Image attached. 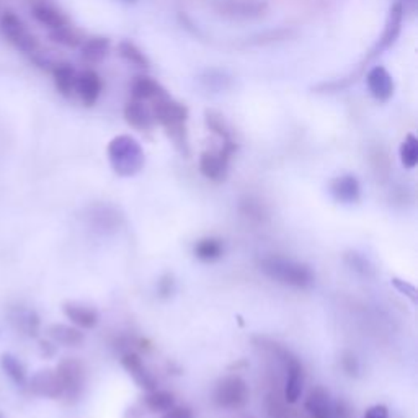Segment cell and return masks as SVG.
Returning <instances> with one entry per match:
<instances>
[{
    "label": "cell",
    "instance_id": "obj_1",
    "mask_svg": "<svg viewBox=\"0 0 418 418\" xmlns=\"http://www.w3.org/2000/svg\"><path fill=\"white\" fill-rule=\"evenodd\" d=\"M260 270L271 280L281 283V285L297 288V290H307L316 281V275L311 266L285 257L275 255L263 258L260 260Z\"/></svg>",
    "mask_w": 418,
    "mask_h": 418
},
{
    "label": "cell",
    "instance_id": "obj_2",
    "mask_svg": "<svg viewBox=\"0 0 418 418\" xmlns=\"http://www.w3.org/2000/svg\"><path fill=\"white\" fill-rule=\"evenodd\" d=\"M108 161L120 177H133L144 167V151L136 139L121 134L108 144Z\"/></svg>",
    "mask_w": 418,
    "mask_h": 418
},
{
    "label": "cell",
    "instance_id": "obj_3",
    "mask_svg": "<svg viewBox=\"0 0 418 418\" xmlns=\"http://www.w3.org/2000/svg\"><path fill=\"white\" fill-rule=\"evenodd\" d=\"M152 116L167 129L175 142L185 144V123L188 118L187 108L165 95L154 100Z\"/></svg>",
    "mask_w": 418,
    "mask_h": 418
},
{
    "label": "cell",
    "instance_id": "obj_4",
    "mask_svg": "<svg viewBox=\"0 0 418 418\" xmlns=\"http://www.w3.org/2000/svg\"><path fill=\"white\" fill-rule=\"evenodd\" d=\"M249 386L240 376L229 374L218 381L214 391V402L226 410H239L249 404Z\"/></svg>",
    "mask_w": 418,
    "mask_h": 418
},
{
    "label": "cell",
    "instance_id": "obj_5",
    "mask_svg": "<svg viewBox=\"0 0 418 418\" xmlns=\"http://www.w3.org/2000/svg\"><path fill=\"white\" fill-rule=\"evenodd\" d=\"M56 374L63 387V399L66 402H77L85 387V368L79 359L66 358L56 368Z\"/></svg>",
    "mask_w": 418,
    "mask_h": 418
},
{
    "label": "cell",
    "instance_id": "obj_6",
    "mask_svg": "<svg viewBox=\"0 0 418 418\" xmlns=\"http://www.w3.org/2000/svg\"><path fill=\"white\" fill-rule=\"evenodd\" d=\"M0 30H2L5 39L10 44H13L18 51H22V53L35 54L38 51L39 43L36 36L30 32L27 25L22 22V18H18L13 12H5L2 15Z\"/></svg>",
    "mask_w": 418,
    "mask_h": 418
},
{
    "label": "cell",
    "instance_id": "obj_7",
    "mask_svg": "<svg viewBox=\"0 0 418 418\" xmlns=\"http://www.w3.org/2000/svg\"><path fill=\"white\" fill-rule=\"evenodd\" d=\"M273 353H276L278 358L283 361L286 369V384H285V399L288 404H296L301 399L304 387V368L297 356L285 348H280L278 345H273Z\"/></svg>",
    "mask_w": 418,
    "mask_h": 418
},
{
    "label": "cell",
    "instance_id": "obj_8",
    "mask_svg": "<svg viewBox=\"0 0 418 418\" xmlns=\"http://www.w3.org/2000/svg\"><path fill=\"white\" fill-rule=\"evenodd\" d=\"M235 151V144L232 141H226L224 147L219 152L206 151L201 154L199 159V170L206 178L211 182H224L227 177V168H229V161L232 154Z\"/></svg>",
    "mask_w": 418,
    "mask_h": 418
},
{
    "label": "cell",
    "instance_id": "obj_9",
    "mask_svg": "<svg viewBox=\"0 0 418 418\" xmlns=\"http://www.w3.org/2000/svg\"><path fill=\"white\" fill-rule=\"evenodd\" d=\"M121 364L123 368L128 371V374L131 376L134 383L137 384V387H141L146 392L157 389V379L151 371L147 369V366L144 364V361L141 359V356L134 352H129L121 358Z\"/></svg>",
    "mask_w": 418,
    "mask_h": 418
},
{
    "label": "cell",
    "instance_id": "obj_10",
    "mask_svg": "<svg viewBox=\"0 0 418 418\" xmlns=\"http://www.w3.org/2000/svg\"><path fill=\"white\" fill-rule=\"evenodd\" d=\"M30 389L35 395L46 397V399H61L63 387L61 381L53 369H41L30 381Z\"/></svg>",
    "mask_w": 418,
    "mask_h": 418
},
{
    "label": "cell",
    "instance_id": "obj_11",
    "mask_svg": "<svg viewBox=\"0 0 418 418\" xmlns=\"http://www.w3.org/2000/svg\"><path fill=\"white\" fill-rule=\"evenodd\" d=\"M103 84L100 75L94 70H84L80 74H77L75 82V94L84 103L85 106H92L98 100V97L102 94Z\"/></svg>",
    "mask_w": 418,
    "mask_h": 418
},
{
    "label": "cell",
    "instance_id": "obj_12",
    "mask_svg": "<svg viewBox=\"0 0 418 418\" xmlns=\"http://www.w3.org/2000/svg\"><path fill=\"white\" fill-rule=\"evenodd\" d=\"M64 316L79 328H95L98 321H100V314L97 312L95 307L87 306L80 302H66L63 306Z\"/></svg>",
    "mask_w": 418,
    "mask_h": 418
},
{
    "label": "cell",
    "instance_id": "obj_13",
    "mask_svg": "<svg viewBox=\"0 0 418 418\" xmlns=\"http://www.w3.org/2000/svg\"><path fill=\"white\" fill-rule=\"evenodd\" d=\"M366 82H368V89L376 100L379 102H387L394 94V82H392V77L389 72H387L384 67H373L368 72V77H366Z\"/></svg>",
    "mask_w": 418,
    "mask_h": 418
},
{
    "label": "cell",
    "instance_id": "obj_14",
    "mask_svg": "<svg viewBox=\"0 0 418 418\" xmlns=\"http://www.w3.org/2000/svg\"><path fill=\"white\" fill-rule=\"evenodd\" d=\"M330 193L338 203L352 204L359 201L361 196V187L359 182L353 175H342V177L333 178L330 182Z\"/></svg>",
    "mask_w": 418,
    "mask_h": 418
},
{
    "label": "cell",
    "instance_id": "obj_15",
    "mask_svg": "<svg viewBox=\"0 0 418 418\" xmlns=\"http://www.w3.org/2000/svg\"><path fill=\"white\" fill-rule=\"evenodd\" d=\"M32 15L35 20L49 30H58L67 25V18L48 0H32Z\"/></svg>",
    "mask_w": 418,
    "mask_h": 418
},
{
    "label": "cell",
    "instance_id": "obj_16",
    "mask_svg": "<svg viewBox=\"0 0 418 418\" xmlns=\"http://www.w3.org/2000/svg\"><path fill=\"white\" fill-rule=\"evenodd\" d=\"M306 410L312 418H335L332 399H330L328 391L325 387L317 386L309 392Z\"/></svg>",
    "mask_w": 418,
    "mask_h": 418
},
{
    "label": "cell",
    "instance_id": "obj_17",
    "mask_svg": "<svg viewBox=\"0 0 418 418\" xmlns=\"http://www.w3.org/2000/svg\"><path fill=\"white\" fill-rule=\"evenodd\" d=\"M48 337L56 343L66 345V347H79L84 343L85 335L79 327H72L66 324H53L48 327Z\"/></svg>",
    "mask_w": 418,
    "mask_h": 418
},
{
    "label": "cell",
    "instance_id": "obj_18",
    "mask_svg": "<svg viewBox=\"0 0 418 418\" xmlns=\"http://www.w3.org/2000/svg\"><path fill=\"white\" fill-rule=\"evenodd\" d=\"M265 8V4L258 2V0H223L221 2V10L226 15H232V17H257Z\"/></svg>",
    "mask_w": 418,
    "mask_h": 418
},
{
    "label": "cell",
    "instance_id": "obj_19",
    "mask_svg": "<svg viewBox=\"0 0 418 418\" xmlns=\"http://www.w3.org/2000/svg\"><path fill=\"white\" fill-rule=\"evenodd\" d=\"M125 118L129 126L141 129V131L151 129L154 125L152 111H149V108L144 106L141 100H131L128 103L125 108Z\"/></svg>",
    "mask_w": 418,
    "mask_h": 418
},
{
    "label": "cell",
    "instance_id": "obj_20",
    "mask_svg": "<svg viewBox=\"0 0 418 418\" xmlns=\"http://www.w3.org/2000/svg\"><path fill=\"white\" fill-rule=\"evenodd\" d=\"M402 18H404V8H402V4H394L391 7L389 17H387L386 30L383 33V38H381L378 44V51H384L389 48V46L397 39V36L400 33L402 27Z\"/></svg>",
    "mask_w": 418,
    "mask_h": 418
},
{
    "label": "cell",
    "instance_id": "obj_21",
    "mask_svg": "<svg viewBox=\"0 0 418 418\" xmlns=\"http://www.w3.org/2000/svg\"><path fill=\"white\" fill-rule=\"evenodd\" d=\"M54 85L61 95L70 97L75 92L77 72L70 64H56L53 67Z\"/></svg>",
    "mask_w": 418,
    "mask_h": 418
},
{
    "label": "cell",
    "instance_id": "obj_22",
    "mask_svg": "<svg viewBox=\"0 0 418 418\" xmlns=\"http://www.w3.org/2000/svg\"><path fill=\"white\" fill-rule=\"evenodd\" d=\"M193 254L201 262H206V263L218 262L219 258L224 255V244L223 240L216 239V237H206V239H201L196 242Z\"/></svg>",
    "mask_w": 418,
    "mask_h": 418
},
{
    "label": "cell",
    "instance_id": "obj_23",
    "mask_svg": "<svg viewBox=\"0 0 418 418\" xmlns=\"http://www.w3.org/2000/svg\"><path fill=\"white\" fill-rule=\"evenodd\" d=\"M134 100H157V98L165 97V90L161 85L157 84L156 80H152L151 77H137L136 80L133 82L131 87Z\"/></svg>",
    "mask_w": 418,
    "mask_h": 418
},
{
    "label": "cell",
    "instance_id": "obj_24",
    "mask_svg": "<svg viewBox=\"0 0 418 418\" xmlns=\"http://www.w3.org/2000/svg\"><path fill=\"white\" fill-rule=\"evenodd\" d=\"M144 407L152 414H165L175 405V395L168 391L154 389L149 391L142 400Z\"/></svg>",
    "mask_w": 418,
    "mask_h": 418
},
{
    "label": "cell",
    "instance_id": "obj_25",
    "mask_svg": "<svg viewBox=\"0 0 418 418\" xmlns=\"http://www.w3.org/2000/svg\"><path fill=\"white\" fill-rule=\"evenodd\" d=\"M12 322L18 332H23L28 337H36L39 330V317L35 311L30 309H15L12 312Z\"/></svg>",
    "mask_w": 418,
    "mask_h": 418
},
{
    "label": "cell",
    "instance_id": "obj_26",
    "mask_svg": "<svg viewBox=\"0 0 418 418\" xmlns=\"http://www.w3.org/2000/svg\"><path fill=\"white\" fill-rule=\"evenodd\" d=\"M0 366H2L4 373L8 376L10 379L13 381L17 386H25L27 384V369L25 366L20 363L17 356L4 353L2 358H0Z\"/></svg>",
    "mask_w": 418,
    "mask_h": 418
},
{
    "label": "cell",
    "instance_id": "obj_27",
    "mask_svg": "<svg viewBox=\"0 0 418 418\" xmlns=\"http://www.w3.org/2000/svg\"><path fill=\"white\" fill-rule=\"evenodd\" d=\"M108 49H110V41L106 38H90L82 46V58L87 63H100L103 58H106Z\"/></svg>",
    "mask_w": 418,
    "mask_h": 418
},
{
    "label": "cell",
    "instance_id": "obj_28",
    "mask_svg": "<svg viewBox=\"0 0 418 418\" xmlns=\"http://www.w3.org/2000/svg\"><path fill=\"white\" fill-rule=\"evenodd\" d=\"M400 162L405 168H415L418 164V139L414 134H407L400 146Z\"/></svg>",
    "mask_w": 418,
    "mask_h": 418
},
{
    "label": "cell",
    "instance_id": "obj_29",
    "mask_svg": "<svg viewBox=\"0 0 418 418\" xmlns=\"http://www.w3.org/2000/svg\"><path fill=\"white\" fill-rule=\"evenodd\" d=\"M51 39L56 41V43L67 46V48H77V46L82 44L80 36L77 35L74 30H72L69 25H66L63 28L51 30Z\"/></svg>",
    "mask_w": 418,
    "mask_h": 418
},
{
    "label": "cell",
    "instance_id": "obj_30",
    "mask_svg": "<svg viewBox=\"0 0 418 418\" xmlns=\"http://www.w3.org/2000/svg\"><path fill=\"white\" fill-rule=\"evenodd\" d=\"M120 54L125 58L129 63L136 64L139 67H147L149 66V61L141 49H137V46H134L133 43H129V41H123L120 44Z\"/></svg>",
    "mask_w": 418,
    "mask_h": 418
},
{
    "label": "cell",
    "instance_id": "obj_31",
    "mask_svg": "<svg viewBox=\"0 0 418 418\" xmlns=\"http://www.w3.org/2000/svg\"><path fill=\"white\" fill-rule=\"evenodd\" d=\"M206 123H208L211 131H214L216 134H218V136L223 137L224 141H230L229 131H227V128L224 125L223 116L216 115V113H213V111H208L206 113Z\"/></svg>",
    "mask_w": 418,
    "mask_h": 418
},
{
    "label": "cell",
    "instance_id": "obj_32",
    "mask_svg": "<svg viewBox=\"0 0 418 418\" xmlns=\"http://www.w3.org/2000/svg\"><path fill=\"white\" fill-rule=\"evenodd\" d=\"M342 368L348 376H358L359 363L353 353H343L342 356Z\"/></svg>",
    "mask_w": 418,
    "mask_h": 418
},
{
    "label": "cell",
    "instance_id": "obj_33",
    "mask_svg": "<svg viewBox=\"0 0 418 418\" xmlns=\"http://www.w3.org/2000/svg\"><path fill=\"white\" fill-rule=\"evenodd\" d=\"M161 418H195L193 410L185 405H173L172 409L162 414Z\"/></svg>",
    "mask_w": 418,
    "mask_h": 418
},
{
    "label": "cell",
    "instance_id": "obj_34",
    "mask_svg": "<svg viewBox=\"0 0 418 418\" xmlns=\"http://www.w3.org/2000/svg\"><path fill=\"white\" fill-rule=\"evenodd\" d=\"M392 285H394L402 294L409 296L414 302L417 301V290L414 285H410V283H407V281H402V280H399V278H394V280H392Z\"/></svg>",
    "mask_w": 418,
    "mask_h": 418
},
{
    "label": "cell",
    "instance_id": "obj_35",
    "mask_svg": "<svg viewBox=\"0 0 418 418\" xmlns=\"http://www.w3.org/2000/svg\"><path fill=\"white\" fill-rule=\"evenodd\" d=\"M173 290H175V283H173V278L170 276V275H165L161 281H159V285H157V291H159V294H161V296H164V297H168L170 294L173 293Z\"/></svg>",
    "mask_w": 418,
    "mask_h": 418
},
{
    "label": "cell",
    "instance_id": "obj_36",
    "mask_svg": "<svg viewBox=\"0 0 418 418\" xmlns=\"http://www.w3.org/2000/svg\"><path fill=\"white\" fill-rule=\"evenodd\" d=\"M363 418H389V410L386 405H373L366 410Z\"/></svg>",
    "mask_w": 418,
    "mask_h": 418
},
{
    "label": "cell",
    "instance_id": "obj_37",
    "mask_svg": "<svg viewBox=\"0 0 418 418\" xmlns=\"http://www.w3.org/2000/svg\"><path fill=\"white\" fill-rule=\"evenodd\" d=\"M39 350H41V355L46 356V358H51V356L56 355V347L51 342H48V340H41Z\"/></svg>",
    "mask_w": 418,
    "mask_h": 418
},
{
    "label": "cell",
    "instance_id": "obj_38",
    "mask_svg": "<svg viewBox=\"0 0 418 418\" xmlns=\"http://www.w3.org/2000/svg\"><path fill=\"white\" fill-rule=\"evenodd\" d=\"M126 2H134V0H126Z\"/></svg>",
    "mask_w": 418,
    "mask_h": 418
},
{
    "label": "cell",
    "instance_id": "obj_39",
    "mask_svg": "<svg viewBox=\"0 0 418 418\" xmlns=\"http://www.w3.org/2000/svg\"><path fill=\"white\" fill-rule=\"evenodd\" d=\"M0 418H4V415H2V414H0Z\"/></svg>",
    "mask_w": 418,
    "mask_h": 418
},
{
    "label": "cell",
    "instance_id": "obj_40",
    "mask_svg": "<svg viewBox=\"0 0 418 418\" xmlns=\"http://www.w3.org/2000/svg\"><path fill=\"white\" fill-rule=\"evenodd\" d=\"M249 418H254V417H249Z\"/></svg>",
    "mask_w": 418,
    "mask_h": 418
}]
</instances>
